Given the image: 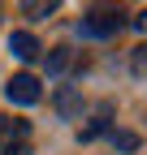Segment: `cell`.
<instances>
[{"instance_id": "cell-1", "label": "cell", "mask_w": 147, "mask_h": 155, "mask_svg": "<svg viewBox=\"0 0 147 155\" xmlns=\"http://www.w3.org/2000/svg\"><path fill=\"white\" fill-rule=\"evenodd\" d=\"M125 26V13L117 5H95V9H87L82 13V35H95V39H108V35H117Z\"/></svg>"}, {"instance_id": "cell-2", "label": "cell", "mask_w": 147, "mask_h": 155, "mask_svg": "<svg viewBox=\"0 0 147 155\" xmlns=\"http://www.w3.org/2000/svg\"><path fill=\"white\" fill-rule=\"evenodd\" d=\"M5 95H9V104H35L39 99V78L35 73H13L9 78V86H5Z\"/></svg>"}, {"instance_id": "cell-3", "label": "cell", "mask_w": 147, "mask_h": 155, "mask_svg": "<svg viewBox=\"0 0 147 155\" xmlns=\"http://www.w3.org/2000/svg\"><path fill=\"white\" fill-rule=\"evenodd\" d=\"M9 52L17 56V61H35V56H39V39H35L30 30H17L9 39Z\"/></svg>"}, {"instance_id": "cell-4", "label": "cell", "mask_w": 147, "mask_h": 155, "mask_svg": "<svg viewBox=\"0 0 147 155\" xmlns=\"http://www.w3.org/2000/svg\"><path fill=\"white\" fill-rule=\"evenodd\" d=\"M108 116H113V108H108V104H104V108H100L95 116H91V125L82 129V142H91V138H100V134L108 129Z\"/></svg>"}, {"instance_id": "cell-5", "label": "cell", "mask_w": 147, "mask_h": 155, "mask_svg": "<svg viewBox=\"0 0 147 155\" xmlns=\"http://www.w3.org/2000/svg\"><path fill=\"white\" fill-rule=\"evenodd\" d=\"M56 112L69 121V116H78V112H82V99H78L74 91H61V95H56Z\"/></svg>"}, {"instance_id": "cell-6", "label": "cell", "mask_w": 147, "mask_h": 155, "mask_svg": "<svg viewBox=\"0 0 147 155\" xmlns=\"http://www.w3.org/2000/svg\"><path fill=\"white\" fill-rule=\"evenodd\" d=\"M74 65V52L69 48H52V56H48V73H65Z\"/></svg>"}, {"instance_id": "cell-7", "label": "cell", "mask_w": 147, "mask_h": 155, "mask_svg": "<svg viewBox=\"0 0 147 155\" xmlns=\"http://www.w3.org/2000/svg\"><path fill=\"white\" fill-rule=\"evenodd\" d=\"M108 138H113L117 151H138V134H130V129H113Z\"/></svg>"}, {"instance_id": "cell-8", "label": "cell", "mask_w": 147, "mask_h": 155, "mask_svg": "<svg viewBox=\"0 0 147 155\" xmlns=\"http://www.w3.org/2000/svg\"><path fill=\"white\" fill-rule=\"evenodd\" d=\"M130 69H134L138 78H147V43H138V48L130 52Z\"/></svg>"}, {"instance_id": "cell-9", "label": "cell", "mask_w": 147, "mask_h": 155, "mask_svg": "<svg viewBox=\"0 0 147 155\" xmlns=\"http://www.w3.org/2000/svg\"><path fill=\"white\" fill-rule=\"evenodd\" d=\"M22 13H30V17H52L56 5H52V0H48V5H22Z\"/></svg>"}, {"instance_id": "cell-10", "label": "cell", "mask_w": 147, "mask_h": 155, "mask_svg": "<svg viewBox=\"0 0 147 155\" xmlns=\"http://www.w3.org/2000/svg\"><path fill=\"white\" fill-rule=\"evenodd\" d=\"M130 26H134V30H138V35H147V9H138V13H134V17H130Z\"/></svg>"}, {"instance_id": "cell-11", "label": "cell", "mask_w": 147, "mask_h": 155, "mask_svg": "<svg viewBox=\"0 0 147 155\" xmlns=\"http://www.w3.org/2000/svg\"><path fill=\"white\" fill-rule=\"evenodd\" d=\"M5 155H26V142H5Z\"/></svg>"}]
</instances>
